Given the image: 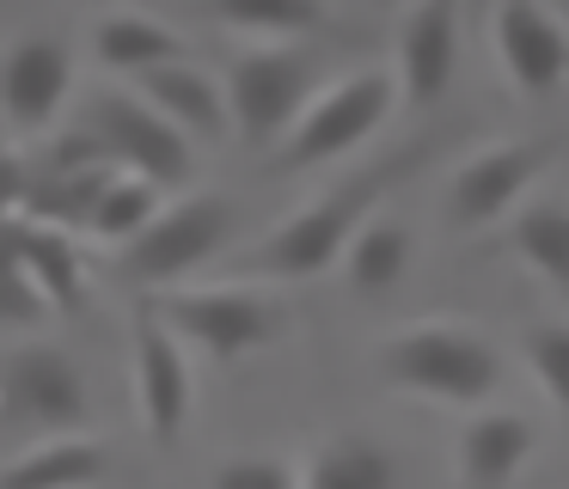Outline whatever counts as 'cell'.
Returning <instances> with one entry per match:
<instances>
[{
  "label": "cell",
  "mask_w": 569,
  "mask_h": 489,
  "mask_svg": "<svg viewBox=\"0 0 569 489\" xmlns=\"http://www.w3.org/2000/svg\"><path fill=\"white\" fill-rule=\"evenodd\" d=\"M417 159H422V141H410V147H398L392 159H380V166L356 171L349 183H337L331 196L307 202L300 214H288L276 232L258 239V251L239 257V276H251V281H312V276H325V269H337L349 251V239L361 232V220L380 214L392 183L405 178Z\"/></svg>",
  "instance_id": "obj_1"
},
{
  "label": "cell",
  "mask_w": 569,
  "mask_h": 489,
  "mask_svg": "<svg viewBox=\"0 0 569 489\" xmlns=\"http://www.w3.org/2000/svg\"><path fill=\"white\" fill-rule=\"evenodd\" d=\"M380 379L405 398H429L447 410H483L502 391L508 361L478 325L459 318H422L380 342Z\"/></svg>",
  "instance_id": "obj_2"
},
{
  "label": "cell",
  "mask_w": 569,
  "mask_h": 489,
  "mask_svg": "<svg viewBox=\"0 0 569 489\" xmlns=\"http://www.w3.org/2000/svg\"><path fill=\"white\" fill-rule=\"evenodd\" d=\"M398 110V80L392 68H349L337 80H325L307 98V110L295 117V129L276 141V171H312L325 159L361 147L368 134L386 129V117Z\"/></svg>",
  "instance_id": "obj_3"
},
{
  "label": "cell",
  "mask_w": 569,
  "mask_h": 489,
  "mask_svg": "<svg viewBox=\"0 0 569 489\" xmlns=\"http://www.w3.org/2000/svg\"><path fill=\"white\" fill-rule=\"evenodd\" d=\"M153 306H160V318L190 342V349L209 355V361H227V367L263 355L288 325L282 300L251 288V281H202V288L160 293Z\"/></svg>",
  "instance_id": "obj_4"
},
{
  "label": "cell",
  "mask_w": 569,
  "mask_h": 489,
  "mask_svg": "<svg viewBox=\"0 0 569 489\" xmlns=\"http://www.w3.org/2000/svg\"><path fill=\"white\" fill-rule=\"evenodd\" d=\"M80 129L99 141V153L111 159L117 171H136V178L160 183V190H178V183L190 178V166H197V141H190L184 129H172V122H166L141 92H129V86H99V92H87Z\"/></svg>",
  "instance_id": "obj_5"
},
{
  "label": "cell",
  "mask_w": 569,
  "mask_h": 489,
  "mask_svg": "<svg viewBox=\"0 0 569 489\" xmlns=\"http://www.w3.org/2000/svg\"><path fill=\"white\" fill-rule=\"evenodd\" d=\"M233 227H239V214H233L227 196L190 190V196H178V202H166L160 214L123 244L117 263H123V276L141 281V288H178L184 276H197L202 263H214V257L233 244Z\"/></svg>",
  "instance_id": "obj_6"
},
{
  "label": "cell",
  "mask_w": 569,
  "mask_h": 489,
  "mask_svg": "<svg viewBox=\"0 0 569 489\" xmlns=\"http://www.w3.org/2000/svg\"><path fill=\"white\" fill-rule=\"evenodd\" d=\"M325 86L319 56L300 43H270L251 49L227 68V110H233V134L246 147H276L295 117L307 110V98Z\"/></svg>",
  "instance_id": "obj_7"
},
{
  "label": "cell",
  "mask_w": 569,
  "mask_h": 489,
  "mask_svg": "<svg viewBox=\"0 0 569 489\" xmlns=\"http://www.w3.org/2000/svg\"><path fill=\"white\" fill-rule=\"evenodd\" d=\"M87 367L56 342H19L0 361V416L38 435H74L87 422Z\"/></svg>",
  "instance_id": "obj_8"
},
{
  "label": "cell",
  "mask_w": 569,
  "mask_h": 489,
  "mask_svg": "<svg viewBox=\"0 0 569 489\" xmlns=\"http://www.w3.org/2000/svg\"><path fill=\"white\" fill-rule=\"evenodd\" d=\"M129 355H136V403L153 447H172L197 403V373H190V342L160 318L153 300H136L129 312Z\"/></svg>",
  "instance_id": "obj_9"
},
{
  "label": "cell",
  "mask_w": 569,
  "mask_h": 489,
  "mask_svg": "<svg viewBox=\"0 0 569 489\" xmlns=\"http://www.w3.org/2000/svg\"><path fill=\"white\" fill-rule=\"evenodd\" d=\"M490 49L520 98H551L557 86H569V19L551 0H496Z\"/></svg>",
  "instance_id": "obj_10"
},
{
  "label": "cell",
  "mask_w": 569,
  "mask_h": 489,
  "mask_svg": "<svg viewBox=\"0 0 569 489\" xmlns=\"http://www.w3.org/2000/svg\"><path fill=\"white\" fill-rule=\"evenodd\" d=\"M557 141H496L483 153L459 159L447 183V214L453 227H496L532 196V183L551 171Z\"/></svg>",
  "instance_id": "obj_11"
},
{
  "label": "cell",
  "mask_w": 569,
  "mask_h": 489,
  "mask_svg": "<svg viewBox=\"0 0 569 489\" xmlns=\"http://www.w3.org/2000/svg\"><path fill=\"white\" fill-rule=\"evenodd\" d=\"M74 92V49L50 31L13 37L0 56V117L13 134H43Z\"/></svg>",
  "instance_id": "obj_12"
},
{
  "label": "cell",
  "mask_w": 569,
  "mask_h": 489,
  "mask_svg": "<svg viewBox=\"0 0 569 489\" xmlns=\"http://www.w3.org/2000/svg\"><path fill=\"white\" fill-rule=\"evenodd\" d=\"M459 73V0H410L405 24H398V104L435 110Z\"/></svg>",
  "instance_id": "obj_13"
},
{
  "label": "cell",
  "mask_w": 569,
  "mask_h": 489,
  "mask_svg": "<svg viewBox=\"0 0 569 489\" xmlns=\"http://www.w3.org/2000/svg\"><path fill=\"white\" fill-rule=\"evenodd\" d=\"M539 452V428L520 410H471V422L453 440V471L466 489H508Z\"/></svg>",
  "instance_id": "obj_14"
},
{
  "label": "cell",
  "mask_w": 569,
  "mask_h": 489,
  "mask_svg": "<svg viewBox=\"0 0 569 489\" xmlns=\"http://www.w3.org/2000/svg\"><path fill=\"white\" fill-rule=\"evenodd\" d=\"M136 92L148 98L153 110H160L172 129H184L197 147H221L227 134H233V110H227V86L214 80L209 68H197V61H166V68L141 73Z\"/></svg>",
  "instance_id": "obj_15"
},
{
  "label": "cell",
  "mask_w": 569,
  "mask_h": 489,
  "mask_svg": "<svg viewBox=\"0 0 569 489\" xmlns=\"http://www.w3.org/2000/svg\"><path fill=\"white\" fill-rule=\"evenodd\" d=\"M13 239H19V257H26L31 281L50 300V312L80 318V306H87V251H80L74 232L56 227V220H38V214H13Z\"/></svg>",
  "instance_id": "obj_16"
},
{
  "label": "cell",
  "mask_w": 569,
  "mask_h": 489,
  "mask_svg": "<svg viewBox=\"0 0 569 489\" xmlns=\"http://www.w3.org/2000/svg\"><path fill=\"white\" fill-rule=\"evenodd\" d=\"M92 56H99L111 73H129V80H141V73L166 68V61H184L190 43H184V37H178L166 19H153V12L111 7L99 24H92Z\"/></svg>",
  "instance_id": "obj_17"
},
{
  "label": "cell",
  "mask_w": 569,
  "mask_h": 489,
  "mask_svg": "<svg viewBox=\"0 0 569 489\" xmlns=\"http://www.w3.org/2000/svg\"><path fill=\"white\" fill-rule=\"evenodd\" d=\"M104 447L87 435H50L0 465V489H92L104 477Z\"/></svg>",
  "instance_id": "obj_18"
},
{
  "label": "cell",
  "mask_w": 569,
  "mask_h": 489,
  "mask_svg": "<svg viewBox=\"0 0 569 489\" xmlns=\"http://www.w3.org/2000/svg\"><path fill=\"white\" fill-rule=\"evenodd\" d=\"M300 489H398V459L373 435H331L300 459Z\"/></svg>",
  "instance_id": "obj_19"
},
{
  "label": "cell",
  "mask_w": 569,
  "mask_h": 489,
  "mask_svg": "<svg viewBox=\"0 0 569 489\" xmlns=\"http://www.w3.org/2000/svg\"><path fill=\"white\" fill-rule=\"evenodd\" d=\"M410 227L398 214H368L361 220V232L349 239V251H343V281H349V293H361V300H380V293H392L398 281L410 276Z\"/></svg>",
  "instance_id": "obj_20"
},
{
  "label": "cell",
  "mask_w": 569,
  "mask_h": 489,
  "mask_svg": "<svg viewBox=\"0 0 569 489\" xmlns=\"http://www.w3.org/2000/svg\"><path fill=\"white\" fill-rule=\"evenodd\" d=\"M111 178H117L111 159H99V166H43L38 178H31L19 214H38V220H56V227H68V232H87V220H92V208H99V196Z\"/></svg>",
  "instance_id": "obj_21"
},
{
  "label": "cell",
  "mask_w": 569,
  "mask_h": 489,
  "mask_svg": "<svg viewBox=\"0 0 569 489\" xmlns=\"http://www.w3.org/2000/svg\"><path fill=\"white\" fill-rule=\"evenodd\" d=\"M502 239L545 288L569 293V208L563 202H520L515 214H508Z\"/></svg>",
  "instance_id": "obj_22"
},
{
  "label": "cell",
  "mask_w": 569,
  "mask_h": 489,
  "mask_svg": "<svg viewBox=\"0 0 569 489\" xmlns=\"http://www.w3.org/2000/svg\"><path fill=\"white\" fill-rule=\"evenodd\" d=\"M209 12L227 31L270 37V43H300L325 24V0H209Z\"/></svg>",
  "instance_id": "obj_23"
},
{
  "label": "cell",
  "mask_w": 569,
  "mask_h": 489,
  "mask_svg": "<svg viewBox=\"0 0 569 489\" xmlns=\"http://www.w3.org/2000/svg\"><path fill=\"white\" fill-rule=\"evenodd\" d=\"M160 208H166V202H160V183L136 178V171H117V178L104 183L92 220H87V239H99V244H129L153 214H160Z\"/></svg>",
  "instance_id": "obj_24"
},
{
  "label": "cell",
  "mask_w": 569,
  "mask_h": 489,
  "mask_svg": "<svg viewBox=\"0 0 569 489\" xmlns=\"http://www.w3.org/2000/svg\"><path fill=\"white\" fill-rule=\"evenodd\" d=\"M43 318H50V300L31 281L26 257H19V239H13V214H7L0 220V330H31Z\"/></svg>",
  "instance_id": "obj_25"
},
{
  "label": "cell",
  "mask_w": 569,
  "mask_h": 489,
  "mask_svg": "<svg viewBox=\"0 0 569 489\" xmlns=\"http://www.w3.org/2000/svg\"><path fill=\"white\" fill-rule=\"evenodd\" d=\"M520 355H527V373L539 379L545 398H551L557 410H569V318H539V325H527Z\"/></svg>",
  "instance_id": "obj_26"
},
{
  "label": "cell",
  "mask_w": 569,
  "mask_h": 489,
  "mask_svg": "<svg viewBox=\"0 0 569 489\" xmlns=\"http://www.w3.org/2000/svg\"><path fill=\"white\" fill-rule=\"evenodd\" d=\"M209 489H300V465L276 452H246V459L214 465Z\"/></svg>",
  "instance_id": "obj_27"
},
{
  "label": "cell",
  "mask_w": 569,
  "mask_h": 489,
  "mask_svg": "<svg viewBox=\"0 0 569 489\" xmlns=\"http://www.w3.org/2000/svg\"><path fill=\"white\" fill-rule=\"evenodd\" d=\"M26 190H31V166H26V153H7V147H0V220L26 208Z\"/></svg>",
  "instance_id": "obj_28"
}]
</instances>
